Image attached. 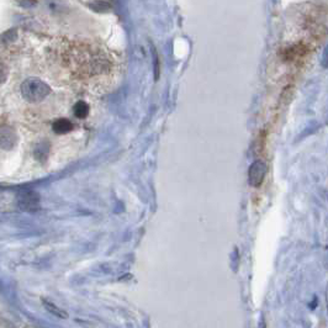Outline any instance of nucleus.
<instances>
[{
	"label": "nucleus",
	"mask_w": 328,
	"mask_h": 328,
	"mask_svg": "<svg viewBox=\"0 0 328 328\" xmlns=\"http://www.w3.org/2000/svg\"><path fill=\"white\" fill-rule=\"evenodd\" d=\"M73 112H74V115L77 116L78 118H86L88 116V112H89V106H88V104L84 103V101H78L74 107H73Z\"/></svg>",
	"instance_id": "obj_7"
},
{
	"label": "nucleus",
	"mask_w": 328,
	"mask_h": 328,
	"mask_svg": "<svg viewBox=\"0 0 328 328\" xmlns=\"http://www.w3.org/2000/svg\"><path fill=\"white\" fill-rule=\"evenodd\" d=\"M267 174V164L262 160H256L252 163L248 171V182L252 186H259L264 180Z\"/></svg>",
	"instance_id": "obj_3"
},
{
	"label": "nucleus",
	"mask_w": 328,
	"mask_h": 328,
	"mask_svg": "<svg viewBox=\"0 0 328 328\" xmlns=\"http://www.w3.org/2000/svg\"><path fill=\"white\" fill-rule=\"evenodd\" d=\"M16 142V135L9 127H2V147L4 149L13 148Z\"/></svg>",
	"instance_id": "obj_4"
},
{
	"label": "nucleus",
	"mask_w": 328,
	"mask_h": 328,
	"mask_svg": "<svg viewBox=\"0 0 328 328\" xmlns=\"http://www.w3.org/2000/svg\"><path fill=\"white\" fill-rule=\"evenodd\" d=\"M51 93L50 87L37 78H29L22 83L21 95L29 103H39Z\"/></svg>",
	"instance_id": "obj_1"
},
{
	"label": "nucleus",
	"mask_w": 328,
	"mask_h": 328,
	"mask_svg": "<svg viewBox=\"0 0 328 328\" xmlns=\"http://www.w3.org/2000/svg\"><path fill=\"white\" fill-rule=\"evenodd\" d=\"M73 129H74V126H73V124L70 122L68 118H58V120H56L52 125L53 131H55L56 134H61V135L68 134V132L72 131Z\"/></svg>",
	"instance_id": "obj_5"
},
{
	"label": "nucleus",
	"mask_w": 328,
	"mask_h": 328,
	"mask_svg": "<svg viewBox=\"0 0 328 328\" xmlns=\"http://www.w3.org/2000/svg\"><path fill=\"white\" fill-rule=\"evenodd\" d=\"M42 304H44L45 309L49 311V312L52 313V315H55L56 317H58V318H67L68 317L67 312H64V311L62 309H59V307L55 306L53 304H51V302L47 301V300H42Z\"/></svg>",
	"instance_id": "obj_6"
},
{
	"label": "nucleus",
	"mask_w": 328,
	"mask_h": 328,
	"mask_svg": "<svg viewBox=\"0 0 328 328\" xmlns=\"http://www.w3.org/2000/svg\"><path fill=\"white\" fill-rule=\"evenodd\" d=\"M18 205L24 211H36L39 208V196L32 190H21L18 194Z\"/></svg>",
	"instance_id": "obj_2"
},
{
	"label": "nucleus",
	"mask_w": 328,
	"mask_h": 328,
	"mask_svg": "<svg viewBox=\"0 0 328 328\" xmlns=\"http://www.w3.org/2000/svg\"><path fill=\"white\" fill-rule=\"evenodd\" d=\"M322 66L328 67V46L324 49L323 55H322Z\"/></svg>",
	"instance_id": "obj_8"
}]
</instances>
